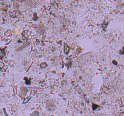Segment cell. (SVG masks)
Listing matches in <instances>:
<instances>
[{"label":"cell","mask_w":124,"mask_h":116,"mask_svg":"<svg viewBox=\"0 0 124 116\" xmlns=\"http://www.w3.org/2000/svg\"><path fill=\"white\" fill-rule=\"evenodd\" d=\"M41 66L42 68H46V66H47V65H46V64H45V63H43L42 64H41Z\"/></svg>","instance_id":"4"},{"label":"cell","mask_w":124,"mask_h":116,"mask_svg":"<svg viewBox=\"0 0 124 116\" xmlns=\"http://www.w3.org/2000/svg\"><path fill=\"white\" fill-rule=\"evenodd\" d=\"M25 2L29 7L36 8L39 5L40 0H25Z\"/></svg>","instance_id":"2"},{"label":"cell","mask_w":124,"mask_h":116,"mask_svg":"<svg viewBox=\"0 0 124 116\" xmlns=\"http://www.w3.org/2000/svg\"><path fill=\"white\" fill-rule=\"evenodd\" d=\"M4 54V50H0V58L1 59H2V58H3Z\"/></svg>","instance_id":"3"},{"label":"cell","mask_w":124,"mask_h":116,"mask_svg":"<svg viewBox=\"0 0 124 116\" xmlns=\"http://www.w3.org/2000/svg\"><path fill=\"white\" fill-rule=\"evenodd\" d=\"M94 60L93 54L88 53L87 54L82 55L79 58L78 60L75 62V66H86L90 65Z\"/></svg>","instance_id":"1"}]
</instances>
